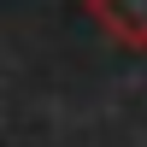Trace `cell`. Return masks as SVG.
I'll use <instances>...</instances> for the list:
<instances>
[{"instance_id": "obj_1", "label": "cell", "mask_w": 147, "mask_h": 147, "mask_svg": "<svg viewBox=\"0 0 147 147\" xmlns=\"http://www.w3.org/2000/svg\"><path fill=\"white\" fill-rule=\"evenodd\" d=\"M88 18L118 47H147V0H88Z\"/></svg>"}]
</instances>
